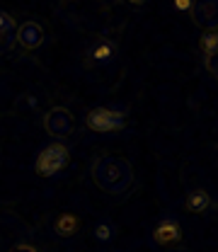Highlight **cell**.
<instances>
[{
  "label": "cell",
  "instance_id": "1",
  "mask_svg": "<svg viewBox=\"0 0 218 252\" xmlns=\"http://www.w3.org/2000/svg\"><path fill=\"white\" fill-rule=\"evenodd\" d=\"M94 185L114 196H122L133 187V167L122 156H99L93 165Z\"/></svg>",
  "mask_w": 218,
  "mask_h": 252
},
{
  "label": "cell",
  "instance_id": "2",
  "mask_svg": "<svg viewBox=\"0 0 218 252\" xmlns=\"http://www.w3.org/2000/svg\"><path fill=\"white\" fill-rule=\"evenodd\" d=\"M68 158H70L68 148L61 141H54L46 148H41V153L36 156V162H34V170L39 177H54L68 165Z\"/></svg>",
  "mask_w": 218,
  "mask_h": 252
},
{
  "label": "cell",
  "instance_id": "3",
  "mask_svg": "<svg viewBox=\"0 0 218 252\" xmlns=\"http://www.w3.org/2000/svg\"><path fill=\"white\" fill-rule=\"evenodd\" d=\"M85 126L90 131H97V133L122 131L126 126V114L124 112H117V109H109V107H94L85 117Z\"/></svg>",
  "mask_w": 218,
  "mask_h": 252
},
{
  "label": "cell",
  "instance_id": "4",
  "mask_svg": "<svg viewBox=\"0 0 218 252\" xmlns=\"http://www.w3.org/2000/svg\"><path fill=\"white\" fill-rule=\"evenodd\" d=\"M44 128L51 138H68L75 128V119L65 107H54L44 117Z\"/></svg>",
  "mask_w": 218,
  "mask_h": 252
},
{
  "label": "cell",
  "instance_id": "5",
  "mask_svg": "<svg viewBox=\"0 0 218 252\" xmlns=\"http://www.w3.org/2000/svg\"><path fill=\"white\" fill-rule=\"evenodd\" d=\"M191 20L204 32H218V0H194Z\"/></svg>",
  "mask_w": 218,
  "mask_h": 252
},
{
  "label": "cell",
  "instance_id": "6",
  "mask_svg": "<svg viewBox=\"0 0 218 252\" xmlns=\"http://www.w3.org/2000/svg\"><path fill=\"white\" fill-rule=\"evenodd\" d=\"M15 41H17L22 49L34 51V49H39V46L44 44V27H41L39 22H34V20H27V22H22V25L17 27Z\"/></svg>",
  "mask_w": 218,
  "mask_h": 252
},
{
  "label": "cell",
  "instance_id": "7",
  "mask_svg": "<svg viewBox=\"0 0 218 252\" xmlns=\"http://www.w3.org/2000/svg\"><path fill=\"white\" fill-rule=\"evenodd\" d=\"M182 240V225L175 219H165L160 220L153 230V243L160 248H170V245H177Z\"/></svg>",
  "mask_w": 218,
  "mask_h": 252
},
{
  "label": "cell",
  "instance_id": "8",
  "mask_svg": "<svg viewBox=\"0 0 218 252\" xmlns=\"http://www.w3.org/2000/svg\"><path fill=\"white\" fill-rule=\"evenodd\" d=\"M185 206H187V211H191V214H204V211L211 206V196H209V191H204V189H194V191L187 194Z\"/></svg>",
  "mask_w": 218,
  "mask_h": 252
},
{
  "label": "cell",
  "instance_id": "9",
  "mask_svg": "<svg viewBox=\"0 0 218 252\" xmlns=\"http://www.w3.org/2000/svg\"><path fill=\"white\" fill-rule=\"evenodd\" d=\"M54 230H56L61 238H70V235L78 230V216H75V214H61L59 219L54 220Z\"/></svg>",
  "mask_w": 218,
  "mask_h": 252
},
{
  "label": "cell",
  "instance_id": "10",
  "mask_svg": "<svg viewBox=\"0 0 218 252\" xmlns=\"http://www.w3.org/2000/svg\"><path fill=\"white\" fill-rule=\"evenodd\" d=\"M199 49L204 54V59H211L218 54V32H204L199 39Z\"/></svg>",
  "mask_w": 218,
  "mask_h": 252
},
{
  "label": "cell",
  "instance_id": "11",
  "mask_svg": "<svg viewBox=\"0 0 218 252\" xmlns=\"http://www.w3.org/2000/svg\"><path fill=\"white\" fill-rule=\"evenodd\" d=\"M112 56H114V44H109V41H99V44H94L93 51H90V59H94L97 63L109 61Z\"/></svg>",
  "mask_w": 218,
  "mask_h": 252
},
{
  "label": "cell",
  "instance_id": "12",
  "mask_svg": "<svg viewBox=\"0 0 218 252\" xmlns=\"http://www.w3.org/2000/svg\"><path fill=\"white\" fill-rule=\"evenodd\" d=\"M15 32V17L0 10V34H12Z\"/></svg>",
  "mask_w": 218,
  "mask_h": 252
},
{
  "label": "cell",
  "instance_id": "13",
  "mask_svg": "<svg viewBox=\"0 0 218 252\" xmlns=\"http://www.w3.org/2000/svg\"><path fill=\"white\" fill-rule=\"evenodd\" d=\"M15 44H17V41H15V32H12V34H0V56L7 54Z\"/></svg>",
  "mask_w": 218,
  "mask_h": 252
},
{
  "label": "cell",
  "instance_id": "14",
  "mask_svg": "<svg viewBox=\"0 0 218 252\" xmlns=\"http://www.w3.org/2000/svg\"><path fill=\"white\" fill-rule=\"evenodd\" d=\"M94 235H97V240H102V243L109 240V238H112V225H109V223H99V225L94 228Z\"/></svg>",
  "mask_w": 218,
  "mask_h": 252
},
{
  "label": "cell",
  "instance_id": "15",
  "mask_svg": "<svg viewBox=\"0 0 218 252\" xmlns=\"http://www.w3.org/2000/svg\"><path fill=\"white\" fill-rule=\"evenodd\" d=\"M206 70H209V75L218 83V54L211 56V59H206Z\"/></svg>",
  "mask_w": 218,
  "mask_h": 252
},
{
  "label": "cell",
  "instance_id": "16",
  "mask_svg": "<svg viewBox=\"0 0 218 252\" xmlns=\"http://www.w3.org/2000/svg\"><path fill=\"white\" fill-rule=\"evenodd\" d=\"M191 2H194V0H175V7L185 12V10H191Z\"/></svg>",
  "mask_w": 218,
  "mask_h": 252
},
{
  "label": "cell",
  "instance_id": "17",
  "mask_svg": "<svg viewBox=\"0 0 218 252\" xmlns=\"http://www.w3.org/2000/svg\"><path fill=\"white\" fill-rule=\"evenodd\" d=\"M10 252H39L36 248H31V245H15Z\"/></svg>",
  "mask_w": 218,
  "mask_h": 252
},
{
  "label": "cell",
  "instance_id": "18",
  "mask_svg": "<svg viewBox=\"0 0 218 252\" xmlns=\"http://www.w3.org/2000/svg\"><path fill=\"white\" fill-rule=\"evenodd\" d=\"M128 2H136V5H141V2H143V0H128Z\"/></svg>",
  "mask_w": 218,
  "mask_h": 252
}]
</instances>
